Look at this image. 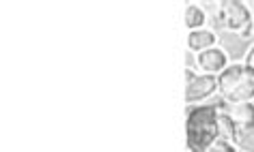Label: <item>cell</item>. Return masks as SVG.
<instances>
[{
  "instance_id": "6da1fadb",
  "label": "cell",
  "mask_w": 254,
  "mask_h": 152,
  "mask_svg": "<svg viewBox=\"0 0 254 152\" xmlns=\"http://www.w3.org/2000/svg\"><path fill=\"white\" fill-rule=\"evenodd\" d=\"M218 105H196L188 110L186 135L190 152H205L209 144L218 139Z\"/></svg>"
},
{
  "instance_id": "7a4b0ae2",
  "label": "cell",
  "mask_w": 254,
  "mask_h": 152,
  "mask_svg": "<svg viewBox=\"0 0 254 152\" xmlns=\"http://www.w3.org/2000/svg\"><path fill=\"white\" fill-rule=\"evenodd\" d=\"M218 92L224 103H244L254 101V69L246 62H231L218 75Z\"/></svg>"
},
{
  "instance_id": "3957f363",
  "label": "cell",
  "mask_w": 254,
  "mask_h": 152,
  "mask_svg": "<svg viewBox=\"0 0 254 152\" xmlns=\"http://www.w3.org/2000/svg\"><path fill=\"white\" fill-rule=\"evenodd\" d=\"M220 26L233 30L239 37H250L254 30V13L241 0H222L220 2Z\"/></svg>"
},
{
  "instance_id": "277c9868",
  "label": "cell",
  "mask_w": 254,
  "mask_h": 152,
  "mask_svg": "<svg viewBox=\"0 0 254 152\" xmlns=\"http://www.w3.org/2000/svg\"><path fill=\"white\" fill-rule=\"evenodd\" d=\"M218 90V77L205 73H192L186 69V103H200Z\"/></svg>"
},
{
  "instance_id": "5b68a950",
  "label": "cell",
  "mask_w": 254,
  "mask_h": 152,
  "mask_svg": "<svg viewBox=\"0 0 254 152\" xmlns=\"http://www.w3.org/2000/svg\"><path fill=\"white\" fill-rule=\"evenodd\" d=\"M231 65L228 62V56L222 47H211V49H205V52L196 54V67H198V73H205V75H218L224 71V69Z\"/></svg>"
},
{
  "instance_id": "8992f818",
  "label": "cell",
  "mask_w": 254,
  "mask_h": 152,
  "mask_svg": "<svg viewBox=\"0 0 254 152\" xmlns=\"http://www.w3.org/2000/svg\"><path fill=\"white\" fill-rule=\"evenodd\" d=\"M220 107L235 120L237 126L254 124V101H244V103H222Z\"/></svg>"
},
{
  "instance_id": "52a82bcc",
  "label": "cell",
  "mask_w": 254,
  "mask_h": 152,
  "mask_svg": "<svg viewBox=\"0 0 254 152\" xmlns=\"http://www.w3.org/2000/svg\"><path fill=\"white\" fill-rule=\"evenodd\" d=\"M215 43H218V37H215L211 28L192 30V33L188 35V49L194 54H200V52H205V49L215 47Z\"/></svg>"
},
{
  "instance_id": "ba28073f",
  "label": "cell",
  "mask_w": 254,
  "mask_h": 152,
  "mask_svg": "<svg viewBox=\"0 0 254 152\" xmlns=\"http://www.w3.org/2000/svg\"><path fill=\"white\" fill-rule=\"evenodd\" d=\"M183 24H186V28L190 33H192V30L205 28V24H207L205 9H200L198 4H188L186 11H183Z\"/></svg>"
},
{
  "instance_id": "9c48e42d",
  "label": "cell",
  "mask_w": 254,
  "mask_h": 152,
  "mask_svg": "<svg viewBox=\"0 0 254 152\" xmlns=\"http://www.w3.org/2000/svg\"><path fill=\"white\" fill-rule=\"evenodd\" d=\"M235 146L239 152H254V124L237 126V135H235Z\"/></svg>"
},
{
  "instance_id": "30bf717a",
  "label": "cell",
  "mask_w": 254,
  "mask_h": 152,
  "mask_svg": "<svg viewBox=\"0 0 254 152\" xmlns=\"http://www.w3.org/2000/svg\"><path fill=\"white\" fill-rule=\"evenodd\" d=\"M218 135L220 139H226V142H235V135H237V124H235V120L222 107H220V116H218Z\"/></svg>"
},
{
  "instance_id": "8fae6325",
  "label": "cell",
  "mask_w": 254,
  "mask_h": 152,
  "mask_svg": "<svg viewBox=\"0 0 254 152\" xmlns=\"http://www.w3.org/2000/svg\"><path fill=\"white\" fill-rule=\"evenodd\" d=\"M205 152H239V150H237V146H235L233 142H226V139H220L218 137L213 144L207 146Z\"/></svg>"
},
{
  "instance_id": "7c38bea8",
  "label": "cell",
  "mask_w": 254,
  "mask_h": 152,
  "mask_svg": "<svg viewBox=\"0 0 254 152\" xmlns=\"http://www.w3.org/2000/svg\"><path fill=\"white\" fill-rule=\"evenodd\" d=\"M246 65L248 67H250V69H254V43H252V45H250V49H248V52H246Z\"/></svg>"
}]
</instances>
